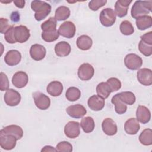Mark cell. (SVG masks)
Returning a JSON list of instances; mask_svg holds the SVG:
<instances>
[{"label":"cell","mask_w":152,"mask_h":152,"mask_svg":"<svg viewBox=\"0 0 152 152\" xmlns=\"http://www.w3.org/2000/svg\"><path fill=\"white\" fill-rule=\"evenodd\" d=\"M94 69L93 66L88 63L81 64L78 69V77L83 81H88L94 75Z\"/></svg>","instance_id":"8"},{"label":"cell","mask_w":152,"mask_h":152,"mask_svg":"<svg viewBox=\"0 0 152 152\" xmlns=\"http://www.w3.org/2000/svg\"><path fill=\"white\" fill-rule=\"evenodd\" d=\"M139 141L144 145L152 144V130L150 128L144 129L139 135Z\"/></svg>","instance_id":"31"},{"label":"cell","mask_w":152,"mask_h":152,"mask_svg":"<svg viewBox=\"0 0 152 152\" xmlns=\"http://www.w3.org/2000/svg\"><path fill=\"white\" fill-rule=\"evenodd\" d=\"M10 86L8 78L7 75L1 72L0 73V90L1 91H7L8 89Z\"/></svg>","instance_id":"41"},{"label":"cell","mask_w":152,"mask_h":152,"mask_svg":"<svg viewBox=\"0 0 152 152\" xmlns=\"http://www.w3.org/2000/svg\"><path fill=\"white\" fill-rule=\"evenodd\" d=\"M96 91L97 95L104 99H107L112 92L111 89L107 82L100 83L96 87Z\"/></svg>","instance_id":"29"},{"label":"cell","mask_w":152,"mask_h":152,"mask_svg":"<svg viewBox=\"0 0 152 152\" xmlns=\"http://www.w3.org/2000/svg\"><path fill=\"white\" fill-rule=\"evenodd\" d=\"M17 141L16 137L14 135L0 133V145L4 150H11L14 148Z\"/></svg>","instance_id":"10"},{"label":"cell","mask_w":152,"mask_h":152,"mask_svg":"<svg viewBox=\"0 0 152 152\" xmlns=\"http://www.w3.org/2000/svg\"><path fill=\"white\" fill-rule=\"evenodd\" d=\"M42 38L46 42H52L56 40L59 36L58 30L56 29L50 31H42Z\"/></svg>","instance_id":"36"},{"label":"cell","mask_w":152,"mask_h":152,"mask_svg":"<svg viewBox=\"0 0 152 152\" xmlns=\"http://www.w3.org/2000/svg\"><path fill=\"white\" fill-rule=\"evenodd\" d=\"M102 128L103 132L109 136H112L116 134L118 131L117 125L115 122L110 118H105L102 124Z\"/></svg>","instance_id":"15"},{"label":"cell","mask_w":152,"mask_h":152,"mask_svg":"<svg viewBox=\"0 0 152 152\" xmlns=\"http://www.w3.org/2000/svg\"><path fill=\"white\" fill-rule=\"evenodd\" d=\"M45 48L40 44H34L30 49V55L31 58L35 61H41L46 56Z\"/></svg>","instance_id":"16"},{"label":"cell","mask_w":152,"mask_h":152,"mask_svg":"<svg viewBox=\"0 0 152 152\" xmlns=\"http://www.w3.org/2000/svg\"><path fill=\"white\" fill-rule=\"evenodd\" d=\"M99 18L103 26L110 27L116 21V14L113 10L110 8H106L100 12Z\"/></svg>","instance_id":"3"},{"label":"cell","mask_w":152,"mask_h":152,"mask_svg":"<svg viewBox=\"0 0 152 152\" xmlns=\"http://www.w3.org/2000/svg\"><path fill=\"white\" fill-rule=\"evenodd\" d=\"M104 104L105 102L104 99L98 95H93L87 101L88 107L93 111L101 110L104 107Z\"/></svg>","instance_id":"19"},{"label":"cell","mask_w":152,"mask_h":152,"mask_svg":"<svg viewBox=\"0 0 152 152\" xmlns=\"http://www.w3.org/2000/svg\"><path fill=\"white\" fill-rule=\"evenodd\" d=\"M111 102L115 105V110L117 113L121 115L126 112L127 106L120 99L118 93L112 97Z\"/></svg>","instance_id":"26"},{"label":"cell","mask_w":152,"mask_h":152,"mask_svg":"<svg viewBox=\"0 0 152 152\" xmlns=\"http://www.w3.org/2000/svg\"><path fill=\"white\" fill-rule=\"evenodd\" d=\"M137 80L143 86H151L152 84V71L146 68L139 69L137 72Z\"/></svg>","instance_id":"13"},{"label":"cell","mask_w":152,"mask_h":152,"mask_svg":"<svg viewBox=\"0 0 152 152\" xmlns=\"http://www.w3.org/2000/svg\"><path fill=\"white\" fill-rule=\"evenodd\" d=\"M14 35L17 42L20 43L27 42L30 36L29 29L25 26L20 25L14 27Z\"/></svg>","instance_id":"6"},{"label":"cell","mask_w":152,"mask_h":152,"mask_svg":"<svg viewBox=\"0 0 152 152\" xmlns=\"http://www.w3.org/2000/svg\"><path fill=\"white\" fill-rule=\"evenodd\" d=\"M28 81V77L27 73L20 71L15 72L12 78V84L18 88L24 87Z\"/></svg>","instance_id":"14"},{"label":"cell","mask_w":152,"mask_h":152,"mask_svg":"<svg viewBox=\"0 0 152 152\" xmlns=\"http://www.w3.org/2000/svg\"><path fill=\"white\" fill-rule=\"evenodd\" d=\"M118 94L120 99L126 104L132 105L135 102V96L131 91H122Z\"/></svg>","instance_id":"33"},{"label":"cell","mask_w":152,"mask_h":152,"mask_svg":"<svg viewBox=\"0 0 152 152\" xmlns=\"http://www.w3.org/2000/svg\"><path fill=\"white\" fill-rule=\"evenodd\" d=\"M140 124L136 118H129L125 122L124 129L128 134L135 135L140 130Z\"/></svg>","instance_id":"22"},{"label":"cell","mask_w":152,"mask_h":152,"mask_svg":"<svg viewBox=\"0 0 152 152\" xmlns=\"http://www.w3.org/2000/svg\"><path fill=\"white\" fill-rule=\"evenodd\" d=\"M106 82L109 84L112 92L118 91L121 88V82L117 78L111 77L109 78Z\"/></svg>","instance_id":"39"},{"label":"cell","mask_w":152,"mask_h":152,"mask_svg":"<svg viewBox=\"0 0 152 152\" xmlns=\"http://www.w3.org/2000/svg\"><path fill=\"white\" fill-rule=\"evenodd\" d=\"M46 91L52 96H59L62 94L63 91L62 84L58 81H53L48 85Z\"/></svg>","instance_id":"24"},{"label":"cell","mask_w":152,"mask_h":152,"mask_svg":"<svg viewBox=\"0 0 152 152\" xmlns=\"http://www.w3.org/2000/svg\"><path fill=\"white\" fill-rule=\"evenodd\" d=\"M138 49L140 52L145 56H150L152 54V45L145 43L142 40L139 42Z\"/></svg>","instance_id":"37"},{"label":"cell","mask_w":152,"mask_h":152,"mask_svg":"<svg viewBox=\"0 0 152 152\" xmlns=\"http://www.w3.org/2000/svg\"><path fill=\"white\" fill-rule=\"evenodd\" d=\"M56 151L59 152H71L72 145L68 141H61L56 145Z\"/></svg>","instance_id":"38"},{"label":"cell","mask_w":152,"mask_h":152,"mask_svg":"<svg viewBox=\"0 0 152 152\" xmlns=\"http://www.w3.org/2000/svg\"><path fill=\"white\" fill-rule=\"evenodd\" d=\"M107 3L106 0H92L88 3V7L92 11H97Z\"/></svg>","instance_id":"40"},{"label":"cell","mask_w":152,"mask_h":152,"mask_svg":"<svg viewBox=\"0 0 152 152\" xmlns=\"http://www.w3.org/2000/svg\"><path fill=\"white\" fill-rule=\"evenodd\" d=\"M11 20L13 22H17L20 21V14L17 11L12 12L11 15Z\"/></svg>","instance_id":"45"},{"label":"cell","mask_w":152,"mask_h":152,"mask_svg":"<svg viewBox=\"0 0 152 152\" xmlns=\"http://www.w3.org/2000/svg\"><path fill=\"white\" fill-rule=\"evenodd\" d=\"M71 50L70 45L65 42L61 41L56 44L55 46V52L57 56L60 57L66 56L69 55Z\"/></svg>","instance_id":"23"},{"label":"cell","mask_w":152,"mask_h":152,"mask_svg":"<svg viewBox=\"0 0 152 152\" xmlns=\"http://www.w3.org/2000/svg\"><path fill=\"white\" fill-rule=\"evenodd\" d=\"M136 26L140 30H144L152 26V18L150 15H144L136 19Z\"/></svg>","instance_id":"27"},{"label":"cell","mask_w":152,"mask_h":152,"mask_svg":"<svg viewBox=\"0 0 152 152\" xmlns=\"http://www.w3.org/2000/svg\"><path fill=\"white\" fill-rule=\"evenodd\" d=\"M4 99L5 103L8 106H15L21 101V95L17 91L12 88H10L6 91Z\"/></svg>","instance_id":"9"},{"label":"cell","mask_w":152,"mask_h":152,"mask_svg":"<svg viewBox=\"0 0 152 152\" xmlns=\"http://www.w3.org/2000/svg\"><path fill=\"white\" fill-rule=\"evenodd\" d=\"M131 2H132V1H127V0L117 1L115 5V14L118 17H120V18L126 16L128 13L129 6Z\"/></svg>","instance_id":"18"},{"label":"cell","mask_w":152,"mask_h":152,"mask_svg":"<svg viewBox=\"0 0 152 152\" xmlns=\"http://www.w3.org/2000/svg\"><path fill=\"white\" fill-rule=\"evenodd\" d=\"M141 40L145 43L152 45V32L149 31L140 36Z\"/></svg>","instance_id":"44"},{"label":"cell","mask_w":152,"mask_h":152,"mask_svg":"<svg viewBox=\"0 0 152 152\" xmlns=\"http://www.w3.org/2000/svg\"><path fill=\"white\" fill-rule=\"evenodd\" d=\"M0 26L1 29L0 31L2 34H5L8 29L10 27V25L8 24V20L4 18H0Z\"/></svg>","instance_id":"43"},{"label":"cell","mask_w":152,"mask_h":152,"mask_svg":"<svg viewBox=\"0 0 152 152\" xmlns=\"http://www.w3.org/2000/svg\"><path fill=\"white\" fill-rule=\"evenodd\" d=\"M33 97L36 107L40 110H46L50 105V98L45 94L36 91L33 93Z\"/></svg>","instance_id":"5"},{"label":"cell","mask_w":152,"mask_h":152,"mask_svg":"<svg viewBox=\"0 0 152 152\" xmlns=\"http://www.w3.org/2000/svg\"><path fill=\"white\" fill-rule=\"evenodd\" d=\"M136 117L138 121L142 124L148 123L151 118V113L145 106L139 105L136 110Z\"/></svg>","instance_id":"20"},{"label":"cell","mask_w":152,"mask_h":152,"mask_svg":"<svg viewBox=\"0 0 152 152\" xmlns=\"http://www.w3.org/2000/svg\"><path fill=\"white\" fill-rule=\"evenodd\" d=\"M0 133L5 134H10L16 137L17 140L21 139L23 136V131L21 127L17 125H10L2 128Z\"/></svg>","instance_id":"21"},{"label":"cell","mask_w":152,"mask_h":152,"mask_svg":"<svg viewBox=\"0 0 152 152\" xmlns=\"http://www.w3.org/2000/svg\"><path fill=\"white\" fill-rule=\"evenodd\" d=\"M66 112L70 117L79 119L87 113V110L82 104H76L68 106L66 109Z\"/></svg>","instance_id":"12"},{"label":"cell","mask_w":152,"mask_h":152,"mask_svg":"<svg viewBox=\"0 0 152 152\" xmlns=\"http://www.w3.org/2000/svg\"><path fill=\"white\" fill-rule=\"evenodd\" d=\"M14 4L15 5V6L19 8H23L24 5H25V1H19V0H17V1H13Z\"/></svg>","instance_id":"46"},{"label":"cell","mask_w":152,"mask_h":152,"mask_svg":"<svg viewBox=\"0 0 152 152\" xmlns=\"http://www.w3.org/2000/svg\"><path fill=\"white\" fill-rule=\"evenodd\" d=\"M70 16V10L66 6H60L55 11V18L56 20L64 21Z\"/></svg>","instance_id":"28"},{"label":"cell","mask_w":152,"mask_h":152,"mask_svg":"<svg viewBox=\"0 0 152 152\" xmlns=\"http://www.w3.org/2000/svg\"><path fill=\"white\" fill-rule=\"evenodd\" d=\"M119 29L122 34L125 36L131 35L134 32V28L132 23L128 20L122 21L119 26Z\"/></svg>","instance_id":"34"},{"label":"cell","mask_w":152,"mask_h":152,"mask_svg":"<svg viewBox=\"0 0 152 152\" xmlns=\"http://www.w3.org/2000/svg\"><path fill=\"white\" fill-rule=\"evenodd\" d=\"M151 10V1H137L131 8V14L132 18L137 19L138 17L147 15Z\"/></svg>","instance_id":"2"},{"label":"cell","mask_w":152,"mask_h":152,"mask_svg":"<svg viewBox=\"0 0 152 152\" xmlns=\"http://www.w3.org/2000/svg\"><path fill=\"white\" fill-rule=\"evenodd\" d=\"M76 43L78 49L82 50H87L91 48L93 40L90 36L84 34L77 38Z\"/></svg>","instance_id":"25"},{"label":"cell","mask_w":152,"mask_h":152,"mask_svg":"<svg viewBox=\"0 0 152 152\" xmlns=\"http://www.w3.org/2000/svg\"><path fill=\"white\" fill-rule=\"evenodd\" d=\"M14 26H11L8 29V30L5 32V36L4 38L5 40L11 44L15 43L17 42L15 40L14 38Z\"/></svg>","instance_id":"42"},{"label":"cell","mask_w":152,"mask_h":152,"mask_svg":"<svg viewBox=\"0 0 152 152\" xmlns=\"http://www.w3.org/2000/svg\"><path fill=\"white\" fill-rule=\"evenodd\" d=\"M56 20L54 17H49L46 21L41 24L43 31H50L56 30Z\"/></svg>","instance_id":"35"},{"label":"cell","mask_w":152,"mask_h":152,"mask_svg":"<svg viewBox=\"0 0 152 152\" xmlns=\"http://www.w3.org/2000/svg\"><path fill=\"white\" fill-rule=\"evenodd\" d=\"M75 26L72 22L70 21H66L62 23L58 29V33L59 35H61L62 36L68 39L72 38L75 34Z\"/></svg>","instance_id":"7"},{"label":"cell","mask_w":152,"mask_h":152,"mask_svg":"<svg viewBox=\"0 0 152 152\" xmlns=\"http://www.w3.org/2000/svg\"><path fill=\"white\" fill-rule=\"evenodd\" d=\"M80 125L84 132L86 133L91 132L95 127L94 119L90 116L83 118L81 121Z\"/></svg>","instance_id":"30"},{"label":"cell","mask_w":152,"mask_h":152,"mask_svg":"<svg viewBox=\"0 0 152 152\" xmlns=\"http://www.w3.org/2000/svg\"><path fill=\"white\" fill-rule=\"evenodd\" d=\"M31 8L35 11L34 17L36 21H40L45 19L51 12V5L42 1L35 0L31 3Z\"/></svg>","instance_id":"1"},{"label":"cell","mask_w":152,"mask_h":152,"mask_svg":"<svg viewBox=\"0 0 152 152\" xmlns=\"http://www.w3.org/2000/svg\"><path fill=\"white\" fill-rule=\"evenodd\" d=\"M21 59V53L17 50H10L7 52L4 61L9 66H15L18 65Z\"/></svg>","instance_id":"17"},{"label":"cell","mask_w":152,"mask_h":152,"mask_svg":"<svg viewBox=\"0 0 152 152\" xmlns=\"http://www.w3.org/2000/svg\"><path fill=\"white\" fill-rule=\"evenodd\" d=\"M65 135L69 138H75L80 135V124L75 121L68 122L64 127Z\"/></svg>","instance_id":"11"},{"label":"cell","mask_w":152,"mask_h":152,"mask_svg":"<svg viewBox=\"0 0 152 152\" xmlns=\"http://www.w3.org/2000/svg\"><path fill=\"white\" fill-rule=\"evenodd\" d=\"M125 66L130 70H137L142 65L141 58L135 53H129L124 58Z\"/></svg>","instance_id":"4"},{"label":"cell","mask_w":152,"mask_h":152,"mask_svg":"<svg viewBox=\"0 0 152 152\" xmlns=\"http://www.w3.org/2000/svg\"><path fill=\"white\" fill-rule=\"evenodd\" d=\"M41 151H56V148H54L53 147L50 145H46L45 146L42 150Z\"/></svg>","instance_id":"47"},{"label":"cell","mask_w":152,"mask_h":152,"mask_svg":"<svg viewBox=\"0 0 152 152\" xmlns=\"http://www.w3.org/2000/svg\"><path fill=\"white\" fill-rule=\"evenodd\" d=\"M65 97L68 101H76L81 97V91L77 87H71L66 91Z\"/></svg>","instance_id":"32"}]
</instances>
